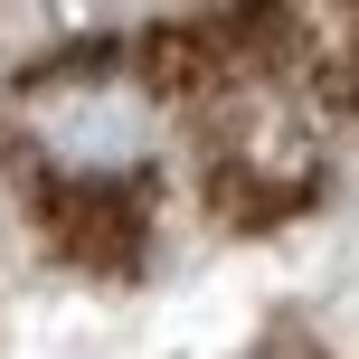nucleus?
I'll return each mask as SVG.
<instances>
[{
    "label": "nucleus",
    "instance_id": "f257e3e1",
    "mask_svg": "<svg viewBox=\"0 0 359 359\" xmlns=\"http://www.w3.org/2000/svg\"><path fill=\"white\" fill-rule=\"evenodd\" d=\"M19 123H29V142L48 151L67 180H123L151 151V95L123 86V76L76 67V76H48Z\"/></svg>",
    "mask_w": 359,
    "mask_h": 359
}]
</instances>
